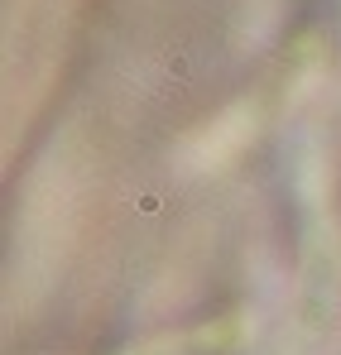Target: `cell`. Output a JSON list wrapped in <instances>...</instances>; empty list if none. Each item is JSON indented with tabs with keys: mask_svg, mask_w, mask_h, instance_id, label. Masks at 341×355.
I'll return each mask as SVG.
<instances>
[{
	"mask_svg": "<svg viewBox=\"0 0 341 355\" xmlns=\"http://www.w3.org/2000/svg\"><path fill=\"white\" fill-rule=\"evenodd\" d=\"M217 346V331L207 327V331H178V336H159V341H149V346H140V351H125V355H207Z\"/></svg>",
	"mask_w": 341,
	"mask_h": 355,
	"instance_id": "7a4b0ae2",
	"label": "cell"
},
{
	"mask_svg": "<svg viewBox=\"0 0 341 355\" xmlns=\"http://www.w3.org/2000/svg\"><path fill=\"white\" fill-rule=\"evenodd\" d=\"M250 139H255V101H235L226 116H217L207 130H197L183 154L197 173H207V168H222L226 159H235Z\"/></svg>",
	"mask_w": 341,
	"mask_h": 355,
	"instance_id": "6da1fadb",
	"label": "cell"
}]
</instances>
